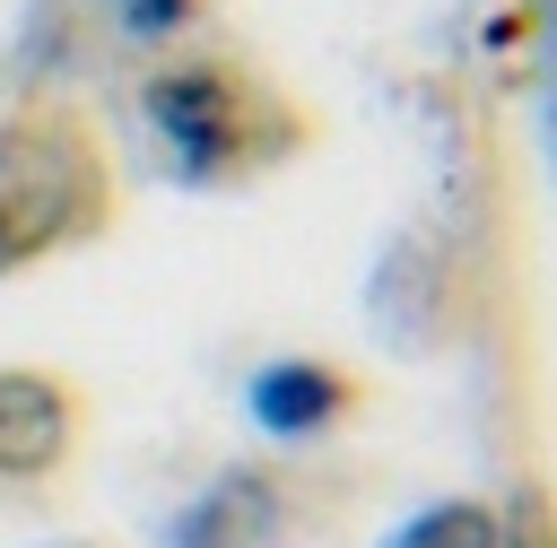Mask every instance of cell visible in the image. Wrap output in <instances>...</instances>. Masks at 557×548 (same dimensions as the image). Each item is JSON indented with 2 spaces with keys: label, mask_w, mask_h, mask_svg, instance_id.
<instances>
[{
  "label": "cell",
  "mask_w": 557,
  "mask_h": 548,
  "mask_svg": "<svg viewBox=\"0 0 557 548\" xmlns=\"http://www.w3.org/2000/svg\"><path fill=\"white\" fill-rule=\"evenodd\" d=\"M366 313H374L383 348H400V357H444V348L461 339V322H470V270H461V252H453L444 235H426V226H400L392 252L374 261Z\"/></svg>",
  "instance_id": "obj_3"
},
{
  "label": "cell",
  "mask_w": 557,
  "mask_h": 548,
  "mask_svg": "<svg viewBox=\"0 0 557 548\" xmlns=\"http://www.w3.org/2000/svg\"><path fill=\"white\" fill-rule=\"evenodd\" d=\"M87 452V383L35 357H0V478L44 487Z\"/></svg>",
  "instance_id": "obj_6"
},
{
  "label": "cell",
  "mask_w": 557,
  "mask_h": 548,
  "mask_svg": "<svg viewBox=\"0 0 557 548\" xmlns=\"http://www.w3.org/2000/svg\"><path fill=\"white\" fill-rule=\"evenodd\" d=\"M374 548H505V505L496 496H426Z\"/></svg>",
  "instance_id": "obj_8"
},
{
  "label": "cell",
  "mask_w": 557,
  "mask_h": 548,
  "mask_svg": "<svg viewBox=\"0 0 557 548\" xmlns=\"http://www.w3.org/2000/svg\"><path fill=\"white\" fill-rule=\"evenodd\" d=\"M122 226V157L70 96L0 104V287L35 278Z\"/></svg>",
  "instance_id": "obj_2"
},
{
  "label": "cell",
  "mask_w": 557,
  "mask_h": 548,
  "mask_svg": "<svg viewBox=\"0 0 557 548\" xmlns=\"http://www.w3.org/2000/svg\"><path fill=\"white\" fill-rule=\"evenodd\" d=\"M44 548H122V539H44Z\"/></svg>",
  "instance_id": "obj_10"
},
{
  "label": "cell",
  "mask_w": 557,
  "mask_h": 548,
  "mask_svg": "<svg viewBox=\"0 0 557 548\" xmlns=\"http://www.w3.org/2000/svg\"><path fill=\"white\" fill-rule=\"evenodd\" d=\"M540 148H548V174H557V9H548V78H540Z\"/></svg>",
  "instance_id": "obj_9"
},
{
  "label": "cell",
  "mask_w": 557,
  "mask_h": 548,
  "mask_svg": "<svg viewBox=\"0 0 557 548\" xmlns=\"http://www.w3.org/2000/svg\"><path fill=\"white\" fill-rule=\"evenodd\" d=\"M122 52H139V61H157V52H174V43H191V35H209V17H218V0H78Z\"/></svg>",
  "instance_id": "obj_7"
},
{
  "label": "cell",
  "mask_w": 557,
  "mask_h": 548,
  "mask_svg": "<svg viewBox=\"0 0 557 548\" xmlns=\"http://www.w3.org/2000/svg\"><path fill=\"white\" fill-rule=\"evenodd\" d=\"M305 478L287 461H235L157 522V548H278L305 522Z\"/></svg>",
  "instance_id": "obj_4"
},
{
  "label": "cell",
  "mask_w": 557,
  "mask_h": 548,
  "mask_svg": "<svg viewBox=\"0 0 557 548\" xmlns=\"http://www.w3.org/2000/svg\"><path fill=\"white\" fill-rule=\"evenodd\" d=\"M244 418L261 444L278 452H305V444H331L339 426L366 418V374L322 357V348H278L244 374Z\"/></svg>",
  "instance_id": "obj_5"
},
{
  "label": "cell",
  "mask_w": 557,
  "mask_h": 548,
  "mask_svg": "<svg viewBox=\"0 0 557 548\" xmlns=\"http://www.w3.org/2000/svg\"><path fill=\"white\" fill-rule=\"evenodd\" d=\"M131 139L174 191H252L322 148V113L244 43L191 35L131 78Z\"/></svg>",
  "instance_id": "obj_1"
}]
</instances>
